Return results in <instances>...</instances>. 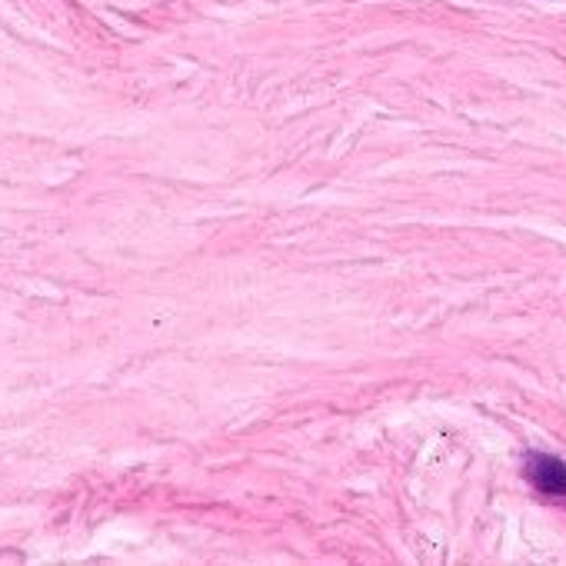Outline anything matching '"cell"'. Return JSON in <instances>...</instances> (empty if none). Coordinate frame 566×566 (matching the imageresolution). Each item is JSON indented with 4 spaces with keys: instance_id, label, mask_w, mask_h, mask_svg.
Returning a JSON list of instances; mask_svg holds the SVG:
<instances>
[{
    "instance_id": "cell-1",
    "label": "cell",
    "mask_w": 566,
    "mask_h": 566,
    "mask_svg": "<svg viewBox=\"0 0 566 566\" xmlns=\"http://www.w3.org/2000/svg\"><path fill=\"white\" fill-rule=\"evenodd\" d=\"M526 480L543 496H566V463L549 453H530L526 457Z\"/></svg>"
}]
</instances>
